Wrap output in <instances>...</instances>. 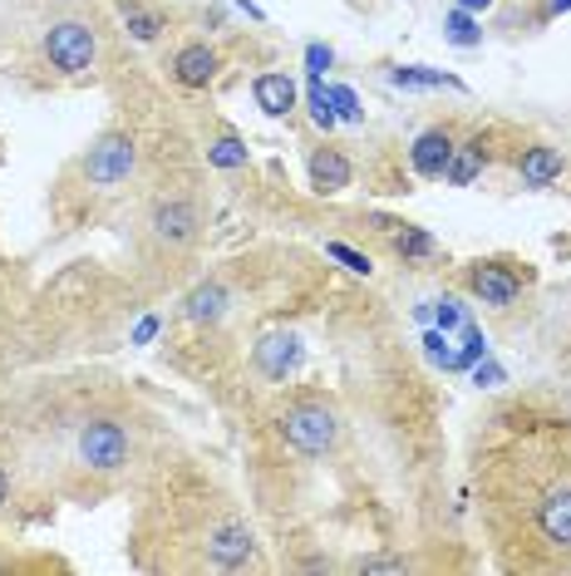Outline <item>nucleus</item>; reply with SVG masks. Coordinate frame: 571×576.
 <instances>
[{"mask_svg":"<svg viewBox=\"0 0 571 576\" xmlns=\"http://www.w3.org/2000/svg\"><path fill=\"white\" fill-rule=\"evenodd\" d=\"M493 513L508 537L502 547H522L512 566L571 562V464H561L547 439L493 474Z\"/></svg>","mask_w":571,"mask_h":576,"instance_id":"1","label":"nucleus"},{"mask_svg":"<svg viewBox=\"0 0 571 576\" xmlns=\"http://www.w3.org/2000/svg\"><path fill=\"white\" fill-rule=\"evenodd\" d=\"M133 424L119 409H84L70 424V468L94 483H113L133 464Z\"/></svg>","mask_w":571,"mask_h":576,"instance_id":"2","label":"nucleus"},{"mask_svg":"<svg viewBox=\"0 0 571 576\" xmlns=\"http://www.w3.org/2000/svg\"><path fill=\"white\" fill-rule=\"evenodd\" d=\"M203 237V212L187 193H158L143 212V242L158 261H183Z\"/></svg>","mask_w":571,"mask_h":576,"instance_id":"3","label":"nucleus"},{"mask_svg":"<svg viewBox=\"0 0 571 576\" xmlns=\"http://www.w3.org/2000/svg\"><path fill=\"white\" fill-rule=\"evenodd\" d=\"M40 60L50 64L60 79H84L99 64V30L94 21H80V15H60L40 30Z\"/></svg>","mask_w":571,"mask_h":576,"instance_id":"4","label":"nucleus"},{"mask_svg":"<svg viewBox=\"0 0 571 576\" xmlns=\"http://www.w3.org/2000/svg\"><path fill=\"white\" fill-rule=\"evenodd\" d=\"M276 433H281V443L291 453H301V458H326L340 443V414L330 409L326 400H296L281 409Z\"/></svg>","mask_w":571,"mask_h":576,"instance_id":"5","label":"nucleus"},{"mask_svg":"<svg viewBox=\"0 0 571 576\" xmlns=\"http://www.w3.org/2000/svg\"><path fill=\"white\" fill-rule=\"evenodd\" d=\"M74 173H80V187H89V193H119L138 173V138L123 134V128L99 134L89 144V154L74 163Z\"/></svg>","mask_w":571,"mask_h":576,"instance_id":"6","label":"nucleus"},{"mask_svg":"<svg viewBox=\"0 0 571 576\" xmlns=\"http://www.w3.org/2000/svg\"><path fill=\"white\" fill-rule=\"evenodd\" d=\"M252 365L266 384H286V375L301 365V340L291 330H271V335H262L252 345Z\"/></svg>","mask_w":571,"mask_h":576,"instance_id":"7","label":"nucleus"},{"mask_svg":"<svg viewBox=\"0 0 571 576\" xmlns=\"http://www.w3.org/2000/svg\"><path fill=\"white\" fill-rule=\"evenodd\" d=\"M469 286H473V296L493 310H508L512 301H518V277L502 267H488V261H478V267L469 271Z\"/></svg>","mask_w":571,"mask_h":576,"instance_id":"8","label":"nucleus"},{"mask_svg":"<svg viewBox=\"0 0 571 576\" xmlns=\"http://www.w3.org/2000/svg\"><path fill=\"white\" fill-rule=\"evenodd\" d=\"M414 173L418 177H444L449 173V163H453V134L449 128H428V134H418L414 138Z\"/></svg>","mask_w":571,"mask_h":576,"instance_id":"9","label":"nucleus"},{"mask_svg":"<svg viewBox=\"0 0 571 576\" xmlns=\"http://www.w3.org/2000/svg\"><path fill=\"white\" fill-rule=\"evenodd\" d=\"M350 177H355V168H350V158L340 148H316L311 154V187L316 193H345Z\"/></svg>","mask_w":571,"mask_h":576,"instance_id":"10","label":"nucleus"},{"mask_svg":"<svg viewBox=\"0 0 571 576\" xmlns=\"http://www.w3.org/2000/svg\"><path fill=\"white\" fill-rule=\"evenodd\" d=\"M173 74L178 84H187V89H207L217 74V50L212 45H183V50L173 54Z\"/></svg>","mask_w":571,"mask_h":576,"instance_id":"11","label":"nucleus"},{"mask_svg":"<svg viewBox=\"0 0 571 576\" xmlns=\"http://www.w3.org/2000/svg\"><path fill=\"white\" fill-rule=\"evenodd\" d=\"M252 94H256V109L271 113V119L296 109V79H291V74H256Z\"/></svg>","mask_w":571,"mask_h":576,"instance_id":"12","label":"nucleus"},{"mask_svg":"<svg viewBox=\"0 0 571 576\" xmlns=\"http://www.w3.org/2000/svg\"><path fill=\"white\" fill-rule=\"evenodd\" d=\"M518 173H522V183H527V187L557 183V177H561V154H557V148H547V144L527 148V154H522V163H518Z\"/></svg>","mask_w":571,"mask_h":576,"instance_id":"13","label":"nucleus"},{"mask_svg":"<svg viewBox=\"0 0 571 576\" xmlns=\"http://www.w3.org/2000/svg\"><path fill=\"white\" fill-rule=\"evenodd\" d=\"M394 84H409V89H459V79H449V74H439V70H418V64H409V70H394L389 74Z\"/></svg>","mask_w":571,"mask_h":576,"instance_id":"14","label":"nucleus"},{"mask_svg":"<svg viewBox=\"0 0 571 576\" xmlns=\"http://www.w3.org/2000/svg\"><path fill=\"white\" fill-rule=\"evenodd\" d=\"M207 163H212V168H242V163H246V148H242V138L222 134V138H217V144H207Z\"/></svg>","mask_w":571,"mask_h":576,"instance_id":"15","label":"nucleus"},{"mask_svg":"<svg viewBox=\"0 0 571 576\" xmlns=\"http://www.w3.org/2000/svg\"><path fill=\"white\" fill-rule=\"evenodd\" d=\"M478 168H483V138H473V144L463 148L459 163H449V173H444V177L463 187V183H473V177H478Z\"/></svg>","mask_w":571,"mask_h":576,"instance_id":"16","label":"nucleus"},{"mask_svg":"<svg viewBox=\"0 0 571 576\" xmlns=\"http://www.w3.org/2000/svg\"><path fill=\"white\" fill-rule=\"evenodd\" d=\"M444 30H449V40H453V45H463V50H469V45H478V40H483V35H478V25H473V15L463 11V5H459V11L449 15V21H444Z\"/></svg>","mask_w":571,"mask_h":576,"instance_id":"17","label":"nucleus"},{"mask_svg":"<svg viewBox=\"0 0 571 576\" xmlns=\"http://www.w3.org/2000/svg\"><path fill=\"white\" fill-rule=\"evenodd\" d=\"M394 252L399 257H434V237L418 232V226H404V232L394 237Z\"/></svg>","mask_w":571,"mask_h":576,"instance_id":"18","label":"nucleus"},{"mask_svg":"<svg viewBox=\"0 0 571 576\" xmlns=\"http://www.w3.org/2000/svg\"><path fill=\"white\" fill-rule=\"evenodd\" d=\"M483 355H488V340H483V330L463 320V355H453V365H473V360H483Z\"/></svg>","mask_w":571,"mask_h":576,"instance_id":"19","label":"nucleus"},{"mask_svg":"<svg viewBox=\"0 0 571 576\" xmlns=\"http://www.w3.org/2000/svg\"><path fill=\"white\" fill-rule=\"evenodd\" d=\"M15 483H21V468H15V453H0V513L11 507Z\"/></svg>","mask_w":571,"mask_h":576,"instance_id":"20","label":"nucleus"},{"mask_svg":"<svg viewBox=\"0 0 571 576\" xmlns=\"http://www.w3.org/2000/svg\"><path fill=\"white\" fill-rule=\"evenodd\" d=\"M129 35L148 45V40H158V35H163V21H158V15H143V11H133V5H129Z\"/></svg>","mask_w":571,"mask_h":576,"instance_id":"21","label":"nucleus"},{"mask_svg":"<svg viewBox=\"0 0 571 576\" xmlns=\"http://www.w3.org/2000/svg\"><path fill=\"white\" fill-rule=\"evenodd\" d=\"M330 109H336V119H350V124H355V119H365L355 89H345V84H340V89H330Z\"/></svg>","mask_w":571,"mask_h":576,"instance_id":"22","label":"nucleus"},{"mask_svg":"<svg viewBox=\"0 0 571 576\" xmlns=\"http://www.w3.org/2000/svg\"><path fill=\"white\" fill-rule=\"evenodd\" d=\"M424 351H428V360L444 365V370L453 365V351H449V340H444V330H428V335H424Z\"/></svg>","mask_w":571,"mask_h":576,"instance_id":"23","label":"nucleus"},{"mask_svg":"<svg viewBox=\"0 0 571 576\" xmlns=\"http://www.w3.org/2000/svg\"><path fill=\"white\" fill-rule=\"evenodd\" d=\"M326 252H330V257H336V261H345V267L355 271V277H369V257H360V252H350L345 242H330Z\"/></svg>","mask_w":571,"mask_h":576,"instance_id":"24","label":"nucleus"},{"mask_svg":"<svg viewBox=\"0 0 571 576\" xmlns=\"http://www.w3.org/2000/svg\"><path fill=\"white\" fill-rule=\"evenodd\" d=\"M330 64H336V54H330V45H306V70H311V74L330 70Z\"/></svg>","mask_w":571,"mask_h":576,"instance_id":"25","label":"nucleus"},{"mask_svg":"<svg viewBox=\"0 0 571 576\" xmlns=\"http://www.w3.org/2000/svg\"><path fill=\"white\" fill-rule=\"evenodd\" d=\"M463 320L469 316H463L459 301H439V330H453V326H463Z\"/></svg>","mask_w":571,"mask_h":576,"instance_id":"26","label":"nucleus"},{"mask_svg":"<svg viewBox=\"0 0 571 576\" xmlns=\"http://www.w3.org/2000/svg\"><path fill=\"white\" fill-rule=\"evenodd\" d=\"M459 5H463V11H488L493 0H459Z\"/></svg>","mask_w":571,"mask_h":576,"instance_id":"27","label":"nucleus"},{"mask_svg":"<svg viewBox=\"0 0 571 576\" xmlns=\"http://www.w3.org/2000/svg\"><path fill=\"white\" fill-rule=\"evenodd\" d=\"M551 5H557V11H571V0H551Z\"/></svg>","mask_w":571,"mask_h":576,"instance_id":"28","label":"nucleus"}]
</instances>
